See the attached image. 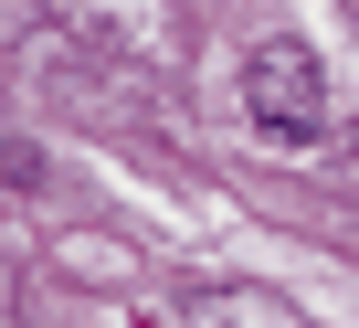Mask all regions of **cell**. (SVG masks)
Segmentation results:
<instances>
[{"label": "cell", "mask_w": 359, "mask_h": 328, "mask_svg": "<svg viewBox=\"0 0 359 328\" xmlns=\"http://www.w3.org/2000/svg\"><path fill=\"white\" fill-rule=\"evenodd\" d=\"M243 117H254V138H275V148H317V138H327V74H317V53H306L296 32L254 43V64H243Z\"/></svg>", "instance_id": "cell-1"}]
</instances>
